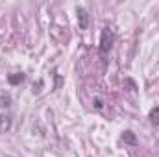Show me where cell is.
Listing matches in <instances>:
<instances>
[{
    "mask_svg": "<svg viewBox=\"0 0 159 157\" xmlns=\"http://www.w3.org/2000/svg\"><path fill=\"white\" fill-rule=\"evenodd\" d=\"M113 39H115L113 30H111V28H104V32H102V39H100V52H102V54H107V52L111 50V46H113Z\"/></svg>",
    "mask_w": 159,
    "mask_h": 157,
    "instance_id": "cell-1",
    "label": "cell"
},
{
    "mask_svg": "<svg viewBox=\"0 0 159 157\" xmlns=\"http://www.w3.org/2000/svg\"><path fill=\"white\" fill-rule=\"evenodd\" d=\"M78 20H80V28H87V24H89V15H87V11L83 9V7H78Z\"/></svg>",
    "mask_w": 159,
    "mask_h": 157,
    "instance_id": "cell-2",
    "label": "cell"
},
{
    "mask_svg": "<svg viewBox=\"0 0 159 157\" xmlns=\"http://www.w3.org/2000/svg\"><path fill=\"white\" fill-rule=\"evenodd\" d=\"M9 128H11V118L7 117V115L0 113V133H6Z\"/></svg>",
    "mask_w": 159,
    "mask_h": 157,
    "instance_id": "cell-3",
    "label": "cell"
},
{
    "mask_svg": "<svg viewBox=\"0 0 159 157\" xmlns=\"http://www.w3.org/2000/svg\"><path fill=\"white\" fill-rule=\"evenodd\" d=\"M150 122H152L154 126H159V107H154V109L150 111Z\"/></svg>",
    "mask_w": 159,
    "mask_h": 157,
    "instance_id": "cell-4",
    "label": "cell"
},
{
    "mask_svg": "<svg viewBox=\"0 0 159 157\" xmlns=\"http://www.w3.org/2000/svg\"><path fill=\"white\" fill-rule=\"evenodd\" d=\"M122 139H124L126 142H131V144H135V142H137V139H135V135H133V131H126Z\"/></svg>",
    "mask_w": 159,
    "mask_h": 157,
    "instance_id": "cell-5",
    "label": "cell"
},
{
    "mask_svg": "<svg viewBox=\"0 0 159 157\" xmlns=\"http://www.w3.org/2000/svg\"><path fill=\"white\" fill-rule=\"evenodd\" d=\"M9 81L11 83H19V81H24V76L19 74V76H9Z\"/></svg>",
    "mask_w": 159,
    "mask_h": 157,
    "instance_id": "cell-6",
    "label": "cell"
},
{
    "mask_svg": "<svg viewBox=\"0 0 159 157\" xmlns=\"http://www.w3.org/2000/svg\"><path fill=\"white\" fill-rule=\"evenodd\" d=\"M94 105H96V109H102V100H94Z\"/></svg>",
    "mask_w": 159,
    "mask_h": 157,
    "instance_id": "cell-7",
    "label": "cell"
}]
</instances>
